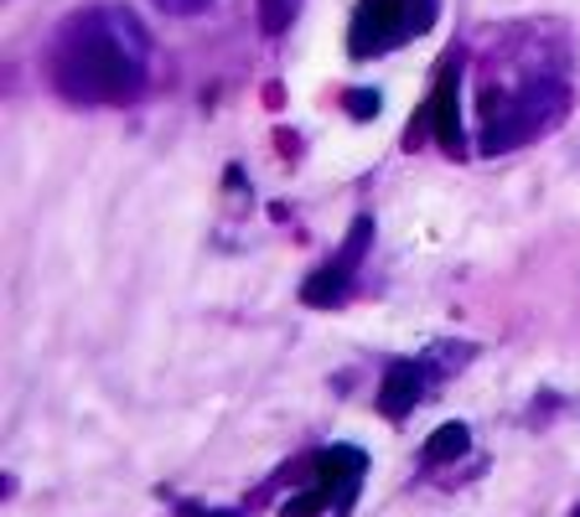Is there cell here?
I'll use <instances>...</instances> for the list:
<instances>
[{
  "label": "cell",
  "mask_w": 580,
  "mask_h": 517,
  "mask_svg": "<svg viewBox=\"0 0 580 517\" xmlns=\"http://www.w3.org/2000/svg\"><path fill=\"white\" fill-rule=\"evenodd\" d=\"M421 383H425L421 362H394V368L383 373V383H379V409L389 419H404L415 404H421Z\"/></svg>",
  "instance_id": "5b68a950"
},
{
  "label": "cell",
  "mask_w": 580,
  "mask_h": 517,
  "mask_svg": "<svg viewBox=\"0 0 580 517\" xmlns=\"http://www.w3.org/2000/svg\"><path fill=\"white\" fill-rule=\"evenodd\" d=\"M415 37V21H410V0H358L353 11V32H347V47L353 58H379L394 41Z\"/></svg>",
  "instance_id": "7a4b0ae2"
},
{
  "label": "cell",
  "mask_w": 580,
  "mask_h": 517,
  "mask_svg": "<svg viewBox=\"0 0 580 517\" xmlns=\"http://www.w3.org/2000/svg\"><path fill=\"white\" fill-rule=\"evenodd\" d=\"M347 290H353V269L327 264V269H317V275L300 285V300H306V305H338Z\"/></svg>",
  "instance_id": "8992f818"
},
{
  "label": "cell",
  "mask_w": 580,
  "mask_h": 517,
  "mask_svg": "<svg viewBox=\"0 0 580 517\" xmlns=\"http://www.w3.org/2000/svg\"><path fill=\"white\" fill-rule=\"evenodd\" d=\"M430 124H436V140L446 156H461L466 151V135H461V94H457V68H446L430 94Z\"/></svg>",
  "instance_id": "3957f363"
},
{
  "label": "cell",
  "mask_w": 580,
  "mask_h": 517,
  "mask_svg": "<svg viewBox=\"0 0 580 517\" xmlns=\"http://www.w3.org/2000/svg\"><path fill=\"white\" fill-rule=\"evenodd\" d=\"M363 243H368V218H358L353 223V239H347V249H342V269H353V264H358V254H363Z\"/></svg>",
  "instance_id": "8fae6325"
},
{
  "label": "cell",
  "mask_w": 580,
  "mask_h": 517,
  "mask_svg": "<svg viewBox=\"0 0 580 517\" xmlns=\"http://www.w3.org/2000/svg\"><path fill=\"white\" fill-rule=\"evenodd\" d=\"M296 11H300V0H260V26L270 37H281L285 26L296 21Z\"/></svg>",
  "instance_id": "ba28073f"
},
{
  "label": "cell",
  "mask_w": 580,
  "mask_h": 517,
  "mask_svg": "<svg viewBox=\"0 0 580 517\" xmlns=\"http://www.w3.org/2000/svg\"><path fill=\"white\" fill-rule=\"evenodd\" d=\"M466 445H472V435H466V424H440L436 435L425 440V460H457L466 456Z\"/></svg>",
  "instance_id": "52a82bcc"
},
{
  "label": "cell",
  "mask_w": 580,
  "mask_h": 517,
  "mask_svg": "<svg viewBox=\"0 0 580 517\" xmlns=\"http://www.w3.org/2000/svg\"><path fill=\"white\" fill-rule=\"evenodd\" d=\"M363 466H368V456L363 450H353V445H332V450H321L317 456V477H321V492L332 502H347L353 497V486H358Z\"/></svg>",
  "instance_id": "277c9868"
},
{
  "label": "cell",
  "mask_w": 580,
  "mask_h": 517,
  "mask_svg": "<svg viewBox=\"0 0 580 517\" xmlns=\"http://www.w3.org/2000/svg\"><path fill=\"white\" fill-rule=\"evenodd\" d=\"M187 517H223V513H198V507H187Z\"/></svg>",
  "instance_id": "4fadbf2b"
},
{
  "label": "cell",
  "mask_w": 580,
  "mask_h": 517,
  "mask_svg": "<svg viewBox=\"0 0 580 517\" xmlns=\"http://www.w3.org/2000/svg\"><path fill=\"white\" fill-rule=\"evenodd\" d=\"M156 5H166V11H177V16H198V11H208L213 0H156Z\"/></svg>",
  "instance_id": "7c38bea8"
},
{
  "label": "cell",
  "mask_w": 580,
  "mask_h": 517,
  "mask_svg": "<svg viewBox=\"0 0 580 517\" xmlns=\"http://www.w3.org/2000/svg\"><path fill=\"white\" fill-rule=\"evenodd\" d=\"M379 109H383V99L374 88H353V94H347V115H353V120H374Z\"/></svg>",
  "instance_id": "30bf717a"
},
{
  "label": "cell",
  "mask_w": 580,
  "mask_h": 517,
  "mask_svg": "<svg viewBox=\"0 0 580 517\" xmlns=\"http://www.w3.org/2000/svg\"><path fill=\"white\" fill-rule=\"evenodd\" d=\"M576 517H580V507H576Z\"/></svg>",
  "instance_id": "5bb4252c"
},
{
  "label": "cell",
  "mask_w": 580,
  "mask_h": 517,
  "mask_svg": "<svg viewBox=\"0 0 580 517\" xmlns=\"http://www.w3.org/2000/svg\"><path fill=\"white\" fill-rule=\"evenodd\" d=\"M145 32L120 11L83 16L58 47V83L73 99H130L141 88Z\"/></svg>",
  "instance_id": "6da1fadb"
},
{
  "label": "cell",
  "mask_w": 580,
  "mask_h": 517,
  "mask_svg": "<svg viewBox=\"0 0 580 517\" xmlns=\"http://www.w3.org/2000/svg\"><path fill=\"white\" fill-rule=\"evenodd\" d=\"M327 492H296V497H285L281 517H321V507H327Z\"/></svg>",
  "instance_id": "9c48e42d"
}]
</instances>
